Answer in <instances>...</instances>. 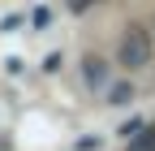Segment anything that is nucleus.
Returning <instances> with one entry per match:
<instances>
[{
  "label": "nucleus",
  "mask_w": 155,
  "mask_h": 151,
  "mask_svg": "<svg viewBox=\"0 0 155 151\" xmlns=\"http://www.w3.org/2000/svg\"><path fill=\"white\" fill-rule=\"evenodd\" d=\"M129 151H155V125H138V134H129Z\"/></svg>",
  "instance_id": "nucleus-2"
},
{
  "label": "nucleus",
  "mask_w": 155,
  "mask_h": 151,
  "mask_svg": "<svg viewBox=\"0 0 155 151\" xmlns=\"http://www.w3.org/2000/svg\"><path fill=\"white\" fill-rule=\"evenodd\" d=\"M129 95H134V91H129V82H116V86L108 91V99H112V104H129Z\"/></svg>",
  "instance_id": "nucleus-4"
},
{
  "label": "nucleus",
  "mask_w": 155,
  "mask_h": 151,
  "mask_svg": "<svg viewBox=\"0 0 155 151\" xmlns=\"http://www.w3.org/2000/svg\"><path fill=\"white\" fill-rule=\"evenodd\" d=\"M116 61H121L125 69H147L151 65V35L142 26H125L121 48H116Z\"/></svg>",
  "instance_id": "nucleus-1"
},
{
  "label": "nucleus",
  "mask_w": 155,
  "mask_h": 151,
  "mask_svg": "<svg viewBox=\"0 0 155 151\" xmlns=\"http://www.w3.org/2000/svg\"><path fill=\"white\" fill-rule=\"evenodd\" d=\"M91 5H95V0H69V9H73V13H82V9H91Z\"/></svg>",
  "instance_id": "nucleus-5"
},
{
  "label": "nucleus",
  "mask_w": 155,
  "mask_h": 151,
  "mask_svg": "<svg viewBox=\"0 0 155 151\" xmlns=\"http://www.w3.org/2000/svg\"><path fill=\"white\" fill-rule=\"evenodd\" d=\"M86 78L91 82H104V61L99 56H86Z\"/></svg>",
  "instance_id": "nucleus-3"
}]
</instances>
